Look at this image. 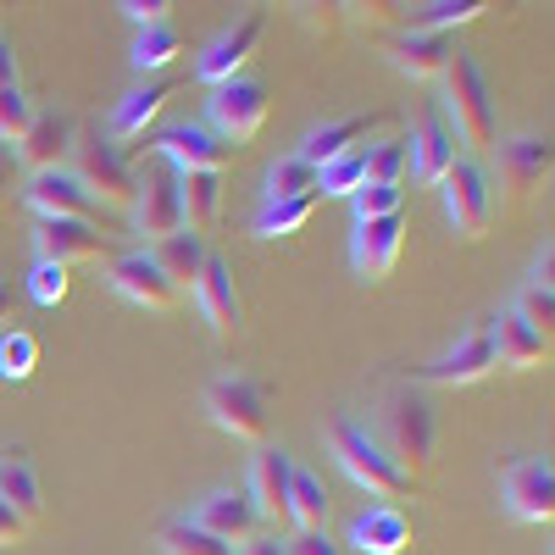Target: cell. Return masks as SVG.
Instances as JSON below:
<instances>
[{"label": "cell", "mask_w": 555, "mask_h": 555, "mask_svg": "<svg viewBox=\"0 0 555 555\" xmlns=\"http://www.w3.org/2000/svg\"><path fill=\"white\" fill-rule=\"evenodd\" d=\"M378 439V450L395 461L405 478L428 473L434 467V444H439V416H434V400L411 384H395L384 389L378 400V428H366Z\"/></svg>", "instance_id": "6da1fadb"}, {"label": "cell", "mask_w": 555, "mask_h": 555, "mask_svg": "<svg viewBox=\"0 0 555 555\" xmlns=\"http://www.w3.org/2000/svg\"><path fill=\"white\" fill-rule=\"evenodd\" d=\"M439 83H444V122H450V133L461 139V145H473V151H489L500 139V128H494V89H489L478 56H467L455 44Z\"/></svg>", "instance_id": "7a4b0ae2"}, {"label": "cell", "mask_w": 555, "mask_h": 555, "mask_svg": "<svg viewBox=\"0 0 555 555\" xmlns=\"http://www.w3.org/2000/svg\"><path fill=\"white\" fill-rule=\"evenodd\" d=\"M328 450H334V461L345 467V478L356 489H366V494H378V500H405L416 489V478H405L395 467V461L378 450V439L366 434L356 416H334V423H328Z\"/></svg>", "instance_id": "3957f363"}, {"label": "cell", "mask_w": 555, "mask_h": 555, "mask_svg": "<svg viewBox=\"0 0 555 555\" xmlns=\"http://www.w3.org/2000/svg\"><path fill=\"white\" fill-rule=\"evenodd\" d=\"M73 178L89 190V201L117 206V211H128L133 206V190H139V167L128 162L122 145H112L101 128L78 133V145H73Z\"/></svg>", "instance_id": "277c9868"}, {"label": "cell", "mask_w": 555, "mask_h": 555, "mask_svg": "<svg viewBox=\"0 0 555 555\" xmlns=\"http://www.w3.org/2000/svg\"><path fill=\"white\" fill-rule=\"evenodd\" d=\"M206 416L228 434V439H245V444H261L267 428H272V395L261 378L250 373H222L206 384Z\"/></svg>", "instance_id": "5b68a950"}, {"label": "cell", "mask_w": 555, "mask_h": 555, "mask_svg": "<svg viewBox=\"0 0 555 555\" xmlns=\"http://www.w3.org/2000/svg\"><path fill=\"white\" fill-rule=\"evenodd\" d=\"M267 112H272L267 83H261V78H234V83L211 89V101H206V128L222 139L228 151H234V145H250V139L267 128Z\"/></svg>", "instance_id": "8992f818"}, {"label": "cell", "mask_w": 555, "mask_h": 555, "mask_svg": "<svg viewBox=\"0 0 555 555\" xmlns=\"http://www.w3.org/2000/svg\"><path fill=\"white\" fill-rule=\"evenodd\" d=\"M133 234L145 245H162L172 234H183V211H178V172L167 162L139 167V190H133Z\"/></svg>", "instance_id": "52a82bcc"}, {"label": "cell", "mask_w": 555, "mask_h": 555, "mask_svg": "<svg viewBox=\"0 0 555 555\" xmlns=\"http://www.w3.org/2000/svg\"><path fill=\"white\" fill-rule=\"evenodd\" d=\"M444 217L461 240H483L489 222H494V190H489V172L478 162H455L444 172Z\"/></svg>", "instance_id": "ba28073f"}, {"label": "cell", "mask_w": 555, "mask_h": 555, "mask_svg": "<svg viewBox=\"0 0 555 555\" xmlns=\"http://www.w3.org/2000/svg\"><path fill=\"white\" fill-rule=\"evenodd\" d=\"M494 167H500V190L522 206V201H533L539 190H550V172H555V145H550L544 133H517V139H500Z\"/></svg>", "instance_id": "9c48e42d"}, {"label": "cell", "mask_w": 555, "mask_h": 555, "mask_svg": "<svg viewBox=\"0 0 555 555\" xmlns=\"http://www.w3.org/2000/svg\"><path fill=\"white\" fill-rule=\"evenodd\" d=\"M261 39H267V17H240L228 34H217L206 51L195 56V83H206V89H222V83H234V78H245V67L256 62V51H261Z\"/></svg>", "instance_id": "30bf717a"}, {"label": "cell", "mask_w": 555, "mask_h": 555, "mask_svg": "<svg viewBox=\"0 0 555 555\" xmlns=\"http://www.w3.org/2000/svg\"><path fill=\"white\" fill-rule=\"evenodd\" d=\"M500 494H505V512L517 522H533V528L555 522V467L544 455H517L512 467H505Z\"/></svg>", "instance_id": "8fae6325"}, {"label": "cell", "mask_w": 555, "mask_h": 555, "mask_svg": "<svg viewBox=\"0 0 555 555\" xmlns=\"http://www.w3.org/2000/svg\"><path fill=\"white\" fill-rule=\"evenodd\" d=\"M489 373H500L494 366V339H489V322H478L473 334H461L439 361L423 366V384H439V389H473L483 384Z\"/></svg>", "instance_id": "7c38bea8"}, {"label": "cell", "mask_w": 555, "mask_h": 555, "mask_svg": "<svg viewBox=\"0 0 555 555\" xmlns=\"http://www.w3.org/2000/svg\"><path fill=\"white\" fill-rule=\"evenodd\" d=\"M400 250H405L400 211L395 217H373V222H356V234H350V272L361 278V284H384V278L400 267Z\"/></svg>", "instance_id": "4fadbf2b"}, {"label": "cell", "mask_w": 555, "mask_h": 555, "mask_svg": "<svg viewBox=\"0 0 555 555\" xmlns=\"http://www.w3.org/2000/svg\"><path fill=\"white\" fill-rule=\"evenodd\" d=\"M228 156L234 151H228L206 122H172V128L156 133V162H167L178 178L183 172H222Z\"/></svg>", "instance_id": "5bb4252c"}, {"label": "cell", "mask_w": 555, "mask_h": 555, "mask_svg": "<svg viewBox=\"0 0 555 555\" xmlns=\"http://www.w3.org/2000/svg\"><path fill=\"white\" fill-rule=\"evenodd\" d=\"M289 478H295V461L278 450V444H261L250 455V478H245V494L261 512V522H272L278 533L289 528Z\"/></svg>", "instance_id": "9a60e30c"}, {"label": "cell", "mask_w": 555, "mask_h": 555, "mask_svg": "<svg viewBox=\"0 0 555 555\" xmlns=\"http://www.w3.org/2000/svg\"><path fill=\"white\" fill-rule=\"evenodd\" d=\"M23 201L34 206L39 222H89V217H95V201H89V190H83L67 167L34 172V178L23 183Z\"/></svg>", "instance_id": "2e32d148"}, {"label": "cell", "mask_w": 555, "mask_h": 555, "mask_svg": "<svg viewBox=\"0 0 555 555\" xmlns=\"http://www.w3.org/2000/svg\"><path fill=\"white\" fill-rule=\"evenodd\" d=\"M73 145H78V122H73L67 112H39L34 128L17 139L12 162H17L28 178H34V172H56V167L73 156Z\"/></svg>", "instance_id": "e0dca14e"}, {"label": "cell", "mask_w": 555, "mask_h": 555, "mask_svg": "<svg viewBox=\"0 0 555 555\" xmlns=\"http://www.w3.org/2000/svg\"><path fill=\"white\" fill-rule=\"evenodd\" d=\"M190 295H195V306H201V317L211 322L217 339H234V334H240L245 306H240V289H234V267H228L217 250L206 256V267H201V278H195Z\"/></svg>", "instance_id": "ac0fdd59"}, {"label": "cell", "mask_w": 555, "mask_h": 555, "mask_svg": "<svg viewBox=\"0 0 555 555\" xmlns=\"http://www.w3.org/2000/svg\"><path fill=\"white\" fill-rule=\"evenodd\" d=\"M34 250L51 267H73V261H106L112 240L95 222H34Z\"/></svg>", "instance_id": "d6986e66"}, {"label": "cell", "mask_w": 555, "mask_h": 555, "mask_svg": "<svg viewBox=\"0 0 555 555\" xmlns=\"http://www.w3.org/2000/svg\"><path fill=\"white\" fill-rule=\"evenodd\" d=\"M112 289L128 300V306H139V311H172L183 295L162 278V267L145 256V250H128V256H112Z\"/></svg>", "instance_id": "ffe728a7"}, {"label": "cell", "mask_w": 555, "mask_h": 555, "mask_svg": "<svg viewBox=\"0 0 555 555\" xmlns=\"http://www.w3.org/2000/svg\"><path fill=\"white\" fill-rule=\"evenodd\" d=\"M190 522L206 528V533L222 539V544H250V539L261 533V512L250 505L245 489H211V494L195 505V517H190Z\"/></svg>", "instance_id": "44dd1931"}, {"label": "cell", "mask_w": 555, "mask_h": 555, "mask_svg": "<svg viewBox=\"0 0 555 555\" xmlns=\"http://www.w3.org/2000/svg\"><path fill=\"white\" fill-rule=\"evenodd\" d=\"M405 156H411L416 183H444V172L461 162V139L450 133L444 112H428L423 122L405 133Z\"/></svg>", "instance_id": "7402d4cb"}, {"label": "cell", "mask_w": 555, "mask_h": 555, "mask_svg": "<svg viewBox=\"0 0 555 555\" xmlns=\"http://www.w3.org/2000/svg\"><path fill=\"white\" fill-rule=\"evenodd\" d=\"M178 95V78H162V83H139L117 101L112 122H106V139L112 145H133V139H145L156 128V117L167 112V101Z\"/></svg>", "instance_id": "603a6c76"}, {"label": "cell", "mask_w": 555, "mask_h": 555, "mask_svg": "<svg viewBox=\"0 0 555 555\" xmlns=\"http://www.w3.org/2000/svg\"><path fill=\"white\" fill-rule=\"evenodd\" d=\"M489 339H494V366H505V373H533V366L550 361V339L533 334L512 306L489 317Z\"/></svg>", "instance_id": "cb8c5ba5"}, {"label": "cell", "mask_w": 555, "mask_h": 555, "mask_svg": "<svg viewBox=\"0 0 555 555\" xmlns=\"http://www.w3.org/2000/svg\"><path fill=\"white\" fill-rule=\"evenodd\" d=\"M450 34H389L384 39V56L405 73V78H416V83H434L439 73H444V62H450Z\"/></svg>", "instance_id": "d4e9b609"}, {"label": "cell", "mask_w": 555, "mask_h": 555, "mask_svg": "<svg viewBox=\"0 0 555 555\" xmlns=\"http://www.w3.org/2000/svg\"><path fill=\"white\" fill-rule=\"evenodd\" d=\"M345 544H356L361 555H405L416 544V528H411L405 512H395V505H373V512H361L350 522Z\"/></svg>", "instance_id": "484cf974"}, {"label": "cell", "mask_w": 555, "mask_h": 555, "mask_svg": "<svg viewBox=\"0 0 555 555\" xmlns=\"http://www.w3.org/2000/svg\"><path fill=\"white\" fill-rule=\"evenodd\" d=\"M373 128H378V117H334V122H322V128H311L306 139H300V162L306 167H328V162H339V156H350L356 145H366L373 139Z\"/></svg>", "instance_id": "4316f807"}, {"label": "cell", "mask_w": 555, "mask_h": 555, "mask_svg": "<svg viewBox=\"0 0 555 555\" xmlns=\"http://www.w3.org/2000/svg\"><path fill=\"white\" fill-rule=\"evenodd\" d=\"M178 211H183V234H217L222 222V172H183L178 178Z\"/></svg>", "instance_id": "83f0119b"}, {"label": "cell", "mask_w": 555, "mask_h": 555, "mask_svg": "<svg viewBox=\"0 0 555 555\" xmlns=\"http://www.w3.org/2000/svg\"><path fill=\"white\" fill-rule=\"evenodd\" d=\"M0 500H7L23 522L44 517V489H39V473H34L28 450H7V455H0Z\"/></svg>", "instance_id": "f1b7e54d"}, {"label": "cell", "mask_w": 555, "mask_h": 555, "mask_svg": "<svg viewBox=\"0 0 555 555\" xmlns=\"http://www.w3.org/2000/svg\"><path fill=\"white\" fill-rule=\"evenodd\" d=\"M156 267H162V278L183 295V289H195V278H201V267H206V240H195V234H172V240H162V245H151L145 250Z\"/></svg>", "instance_id": "f546056e"}, {"label": "cell", "mask_w": 555, "mask_h": 555, "mask_svg": "<svg viewBox=\"0 0 555 555\" xmlns=\"http://www.w3.org/2000/svg\"><path fill=\"white\" fill-rule=\"evenodd\" d=\"M550 267H555V250L544 245L533 278H528V284L517 289V300H512V311L528 322L533 334H544V339H550V322H555V284H550Z\"/></svg>", "instance_id": "4dcf8cb0"}, {"label": "cell", "mask_w": 555, "mask_h": 555, "mask_svg": "<svg viewBox=\"0 0 555 555\" xmlns=\"http://www.w3.org/2000/svg\"><path fill=\"white\" fill-rule=\"evenodd\" d=\"M322 522H328V489H322L317 473L295 467V478H289V528L317 533Z\"/></svg>", "instance_id": "1f68e13d"}, {"label": "cell", "mask_w": 555, "mask_h": 555, "mask_svg": "<svg viewBox=\"0 0 555 555\" xmlns=\"http://www.w3.org/2000/svg\"><path fill=\"white\" fill-rule=\"evenodd\" d=\"M183 56V34L172 28V23H156V28H139V39H133V67L139 73H162V67H172Z\"/></svg>", "instance_id": "d6a6232c"}, {"label": "cell", "mask_w": 555, "mask_h": 555, "mask_svg": "<svg viewBox=\"0 0 555 555\" xmlns=\"http://www.w3.org/2000/svg\"><path fill=\"white\" fill-rule=\"evenodd\" d=\"M311 211H317V195H306V201H261L256 240H289V234H300V228L311 222Z\"/></svg>", "instance_id": "836d02e7"}, {"label": "cell", "mask_w": 555, "mask_h": 555, "mask_svg": "<svg viewBox=\"0 0 555 555\" xmlns=\"http://www.w3.org/2000/svg\"><path fill=\"white\" fill-rule=\"evenodd\" d=\"M489 12V0H439V7H411V34H444L455 23H473Z\"/></svg>", "instance_id": "e575fe53"}, {"label": "cell", "mask_w": 555, "mask_h": 555, "mask_svg": "<svg viewBox=\"0 0 555 555\" xmlns=\"http://www.w3.org/2000/svg\"><path fill=\"white\" fill-rule=\"evenodd\" d=\"M306 195H317V167H306L300 156L267 167V201H306Z\"/></svg>", "instance_id": "d590c367"}, {"label": "cell", "mask_w": 555, "mask_h": 555, "mask_svg": "<svg viewBox=\"0 0 555 555\" xmlns=\"http://www.w3.org/2000/svg\"><path fill=\"white\" fill-rule=\"evenodd\" d=\"M366 151L373 145H356L350 156H339V162H328L317 172V195H339V201H350L361 183H366Z\"/></svg>", "instance_id": "8d00e7d4"}, {"label": "cell", "mask_w": 555, "mask_h": 555, "mask_svg": "<svg viewBox=\"0 0 555 555\" xmlns=\"http://www.w3.org/2000/svg\"><path fill=\"white\" fill-rule=\"evenodd\" d=\"M162 550L167 555H234V544H222V539H211L206 528H195L190 517H178V522H162Z\"/></svg>", "instance_id": "74e56055"}, {"label": "cell", "mask_w": 555, "mask_h": 555, "mask_svg": "<svg viewBox=\"0 0 555 555\" xmlns=\"http://www.w3.org/2000/svg\"><path fill=\"white\" fill-rule=\"evenodd\" d=\"M34 366H39V339L34 334H23V328L0 334V384H28Z\"/></svg>", "instance_id": "f35d334b"}, {"label": "cell", "mask_w": 555, "mask_h": 555, "mask_svg": "<svg viewBox=\"0 0 555 555\" xmlns=\"http://www.w3.org/2000/svg\"><path fill=\"white\" fill-rule=\"evenodd\" d=\"M34 117H39V106L28 101V89H23V83L0 89V145H17V139L34 128Z\"/></svg>", "instance_id": "ab89813d"}, {"label": "cell", "mask_w": 555, "mask_h": 555, "mask_svg": "<svg viewBox=\"0 0 555 555\" xmlns=\"http://www.w3.org/2000/svg\"><path fill=\"white\" fill-rule=\"evenodd\" d=\"M405 178H411L405 139H384V145L366 151V183H405Z\"/></svg>", "instance_id": "60d3db41"}, {"label": "cell", "mask_w": 555, "mask_h": 555, "mask_svg": "<svg viewBox=\"0 0 555 555\" xmlns=\"http://www.w3.org/2000/svg\"><path fill=\"white\" fill-rule=\"evenodd\" d=\"M400 195H405V183H361V190L350 195V206H356V222L395 217V211H400Z\"/></svg>", "instance_id": "b9f144b4"}, {"label": "cell", "mask_w": 555, "mask_h": 555, "mask_svg": "<svg viewBox=\"0 0 555 555\" xmlns=\"http://www.w3.org/2000/svg\"><path fill=\"white\" fill-rule=\"evenodd\" d=\"M28 300H34V306H62V300H67V267L34 261V272H28Z\"/></svg>", "instance_id": "7bdbcfd3"}, {"label": "cell", "mask_w": 555, "mask_h": 555, "mask_svg": "<svg viewBox=\"0 0 555 555\" xmlns=\"http://www.w3.org/2000/svg\"><path fill=\"white\" fill-rule=\"evenodd\" d=\"M128 23H139V28H156V23H167L178 7H172V0H122V7H117Z\"/></svg>", "instance_id": "ee69618b"}, {"label": "cell", "mask_w": 555, "mask_h": 555, "mask_svg": "<svg viewBox=\"0 0 555 555\" xmlns=\"http://www.w3.org/2000/svg\"><path fill=\"white\" fill-rule=\"evenodd\" d=\"M284 555H345V544L317 528V533H295V539H284Z\"/></svg>", "instance_id": "f6af8a7d"}, {"label": "cell", "mask_w": 555, "mask_h": 555, "mask_svg": "<svg viewBox=\"0 0 555 555\" xmlns=\"http://www.w3.org/2000/svg\"><path fill=\"white\" fill-rule=\"evenodd\" d=\"M23 539H28V522L12 512L7 500H0V544H23Z\"/></svg>", "instance_id": "bcb514c9"}, {"label": "cell", "mask_w": 555, "mask_h": 555, "mask_svg": "<svg viewBox=\"0 0 555 555\" xmlns=\"http://www.w3.org/2000/svg\"><path fill=\"white\" fill-rule=\"evenodd\" d=\"M12 190H17V162H12L7 145H0V211L12 206Z\"/></svg>", "instance_id": "7dc6e473"}, {"label": "cell", "mask_w": 555, "mask_h": 555, "mask_svg": "<svg viewBox=\"0 0 555 555\" xmlns=\"http://www.w3.org/2000/svg\"><path fill=\"white\" fill-rule=\"evenodd\" d=\"M234 555H284V539H278V533H256V539L240 544Z\"/></svg>", "instance_id": "c3c4849f"}, {"label": "cell", "mask_w": 555, "mask_h": 555, "mask_svg": "<svg viewBox=\"0 0 555 555\" xmlns=\"http://www.w3.org/2000/svg\"><path fill=\"white\" fill-rule=\"evenodd\" d=\"M17 83V51H12V39L0 34V89H12Z\"/></svg>", "instance_id": "681fc988"}, {"label": "cell", "mask_w": 555, "mask_h": 555, "mask_svg": "<svg viewBox=\"0 0 555 555\" xmlns=\"http://www.w3.org/2000/svg\"><path fill=\"white\" fill-rule=\"evenodd\" d=\"M0 322H12V289H7V278H0Z\"/></svg>", "instance_id": "f907efd6"}]
</instances>
